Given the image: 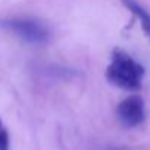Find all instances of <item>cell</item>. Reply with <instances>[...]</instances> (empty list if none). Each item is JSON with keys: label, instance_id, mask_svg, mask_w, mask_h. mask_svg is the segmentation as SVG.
<instances>
[{"label": "cell", "instance_id": "3957f363", "mask_svg": "<svg viewBox=\"0 0 150 150\" xmlns=\"http://www.w3.org/2000/svg\"><path fill=\"white\" fill-rule=\"evenodd\" d=\"M116 115L124 127H127V128L138 127L146 118L143 97L138 94H131V96L125 97L118 105Z\"/></svg>", "mask_w": 150, "mask_h": 150}, {"label": "cell", "instance_id": "6da1fadb", "mask_svg": "<svg viewBox=\"0 0 150 150\" xmlns=\"http://www.w3.org/2000/svg\"><path fill=\"white\" fill-rule=\"evenodd\" d=\"M144 68L135 59H132L127 52L121 49H115L112 52V59L109 66L106 68V78L110 84L128 90L138 91L141 88Z\"/></svg>", "mask_w": 150, "mask_h": 150}, {"label": "cell", "instance_id": "5b68a950", "mask_svg": "<svg viewBox=\"0 0 150 150\" xmlns=\"http://www.w3.org/2000/svg\"><path fill=\"white\" fill-rule=\"evenodd\" d=\"M0 150H9V134L2 119H0Z\"/></svg>", "mask_w": 150, "mask_h": 150}, {"label": "cell", "instance_id": "277c9868", "mask_svg": "<svg viewBox=\"0 0 150 150\" xmlns=\"http://www.w3.org/2000/svg\"><path fill=\"white\" fill-rule=\"evenodd\" d=\"M122 3L125 5V8L140 21V25L144 31V34L150 38V13L135 0H122Z\"/></svg>", "mask_w": 150, "mask_h": 150}, {"label": "cell", "instance_id": "7a4b0ae2", "mask_svg": "<svg viewBox=\"0 0 150 150\" xmlns=\"http://www.w3.org/2000/svg\"><path fill=\"white\" fill-rule=\"evenodd\" d=\"M2 25L28 43H44L49 38L47 28L35 19L12 18V19L2 21Z\"/></svg>", "mask_w": 150, "mask_h": 150}]
</instances>
